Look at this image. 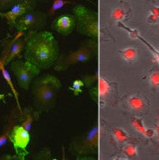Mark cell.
I'll list each match as a JSON object with an SVG mask.
<instances>
[{"label":"cell","mask_w":159,"mask_h":160,"mask_svg":"<svg viewBox=\"0 0 159 160\" xmlns=\"http://www.w3.org/2000/svg\"><path fill=\"white\" fill-rule=\"evenodd\" d=\"M60 55L59 44L49 31H33L26 33V44L23 56L39 69H47L56 63Z\"/></svg>","instance_id":"1"},{"label":"cell","mask_w":159,"mask_h":160,"mask_svg":"<svg viewBox=\"0 0 159 160\" xmlns=\"http://www.w3.org/2000/svg\"><path fill=\"white\" fill-rule=\"evenodd\" d=\"M61 87V81L52 75L47 74L37 78L31 84L35 109L40 114L49 112L56 103Z\"/></svg>","instance_id":"2"},{"label":"cell","mask_w":159,"mask_h":160,"mask_svg":"<svg viewBox=\"0 0 159 160\" xmlns=\"http://www.w3.org/2000/svg\"><path fill=\"white\" fill-rule=\"evenodd\" d=\"M96 52V40H85L77 51L69 52L67 55L59 57L54 69L62 71L68 69L70 66L78 62H85L94 56Z\"/></svg>","instance_id":"3"},{"label":"cell","mask_w":159,"mask_h":160,"mask_svg":"<svg viewBox=\"0 0 159 160\" xmlns=\"http://www.w3.org/2000/svg\"><path fill=\"white\" fill-rule=\"evenodd\" d=\"M74 13L77 32L90 37L92 39L97 40L99 28L96 13L81 5L75 6Z\"/></svg>","instance_id":"4"},{"label":"cell","mask_w":159,"mask_h":160,"mask_svg":"<svg viewBox=\"0 0 159 160\" xmlns=\"http://www.w3.org/2000/svg\"><path fill=\"white\" fill-rule=\"evenodd\" d=\"M10 68L17 79L19 86L24 90L29 89L32 82L39 76L41 72V69L28 61L22 62L21 60H12Z\"/></svg>","instance_id":"5"},{"label":"cell","mask_w":159,"mask_h":160,"mask_svg":"<svg viewBox=\"0 0 159 160\" xmlns=\"http://www.w3.org/2000/svg\"><path fill=\"white\" fill-rule=\"evenodd\" d=\"M99 143V128L95 125L91 130L74 139L70 144V151L77 156L93 153Z\"/></svg>","instance_id":"6"},{"label":"cell","mask_w":159,"mask_h":160,"mask_svg":"<svg viewBox=\"0 0 159 160\" xmlns=\"http://www.w3.org/2000/svg\"><path fill=\"white\" fill-rule=\"evenodd\" d=\"M26 33L23 31H17V34L13 38H9L4 41V50L2 52L0 62L9 64L15 58H22V52L25 49Z\"/></svg>","instance_id":"7"},{"label":"cell","mask_w":159,"mask_h":160,"mask_svg":"<svg viewBox=\"0 0 159 160\" xmlns=\"http://www.w3.org/2000/svg\"><path fill=\"white\" fill-rule=\"evenodd\" d=\"M46 13L42 12L31 11L22 14L18 18L14 24V28L17 31H39L46 27Z\"/></svg>","instance_id":"8"},{"label":"cell","mask_w":159,"mask_h":160,"mask_svg":"<svg viewBox=\"0 0 159 160\" xmlns=\"http://www.w3.org/2000/svg\"><path fill=\"white\" fill-rule=\"evenodd\" d=\"M9 141L11 142L14 150L22 159L24 160L28 155L27 150L30 142V133L21 125H14L9 133Z\"/></svg>","instance_id":"9"},{"label":"cell","mask_w":159,"mask_h":160,"mask_svg":"<svg viewBox=\"0 0 159 160\" xmlns=\"http://www.w3.org/2000/svg\"><path fill=\"white\" fill-rule=\"evenodd\" d=\"M36 7V1L35 0H22L19 3L15 4L9 11L3 12L0 11V17L5 18L10 28H14V24L18 18L22 14L34 11Z\"/></svg>","instance_id":"10"},{"label":"cell","mask_w":159,"mask_h":160,"mask_svg":"<svg viewBox=\"0 0 159 160\" xmlns=\"http://www.w3.org/2000/svg\"><path fill=\"white\" fill-rule=\"evenodd\" d=\"M110 84L105 78L99 77L96 82L91 86L89 94L95 103L104 102L110 92Z\"/></svg>","instance_id":"11"},{"label":"cell","mask_w":159,"mask_h":160,"mask_svg":"<svg viewBox=\"0 0 159 160\" xmlns=\"http://www.w3.org/2000/svg\"><path fill=\"white\" fill-rule=\"evenodd\" d=\"M76 27V18L73 15H62L52 23V28L58 33L68 36Z\"/></svg>","instance_id":"12"},{"label":"cell","mask_w":159,"mask_h":160,"mask_svg":"<svg viewBox=\"0 0 159 160\" xmlns=\"http://www.w3.org/2000/svg\"><path fill=\"white\" fill-rule=\"evenodd\" d=\"M20 116V121H21V126L24 127L27 131L30 132L32 125L36 120H38L40 113L34 109L32 107H27L22 110Z\"/></svg>","instance_id":"13"},{"label":"cell","mask_w":159,"mask_h":160,"mask_svg":"<svg viewBox=\"0 0 159 160\" xmlns=\"http://www.w3.org/2000/svg\"><path fill=\"white\" fill-rule=\"evenodd\" d=\"M132 126L137 132H139L140 133L143 134L144 136H146L147 138H152L156 135V131L155 130L148 129V128L145 127L142 118H133L132 119Z\"/></svg>","instance_id":"14"},{"label":"cell","mask_w":159,"mask_h":160,"mask_svg":"<svg viewBox=\"0 0 159 160\" xmlns=\"http://www.w3.org/2000/svg\"><path fill=\"white\" fill-rule=\"evenodd\" d=\"M127 102H128V105L131 108V109H132L133 111H136V112H141L142 110H144V109L147 106L145 99L142 96L136 95V94L130 96Z\"/></svg>","instance_id":"15"},{"label":"cell","mask_w":159,"mask_h":160,"mask_svg":"<svg viewBox=\"0 0 159 160\" xmlns=\"http://www.w3.org/2000/svg\"><path fill=\"white\" fill-rule=\"evenodd\" d=\"M5 67H6L5 63L1 62H0V71H1V73H2V77H3V78H4L5 81L7 83V85L9 86V87L11 88L12 92V94L14 95V97H15V99H16V102H17L19 111L21 112V111H22V109H21V107H20V103H19V100H18V92H16V90H15L14 86H13V84H12V82L11 77H10L9 72L6 70Z\"/></svg>","instance_id":"16"},{"label":"cell","mask_w":159,"mask_h":160,"mask_svg":"<svg viewBox=\"0 0 159 160\" xmlns=\"http://www.w3.org/2000/svg\"><path fill=\"white\" fill-rule=\"evenodd\" d=\"M120 55L127 62H133L138 57L139 51L135 47H127L119 51Z\"/></svg>","instance_id":"17"},{"label":"cell","mask_w":159,"mask_h":160,"mask_svg":"<svg viewBox=\"0 0 159 160\" xmlns=\"http://www.w3.org/2000/svg\"><path fill=\"white\" fill-rule=\"evenodd\" d=\"M113 137L115 141L119 144L127 142L130 140V136L128 135V133L122 128L117 127L113 130Z\"/></svg>","instance_id":"18"},{"label":"cell","mask_w":159,"mask_h":160,"mask_svg":"<svg viewBox=\"0 0 159 160\" xmlns=\"http://www.w3.org/2000/svg\"><path fill=\"white\" fill-rule=\"evenodd\" d=\"M69 3L70 2L68 0H52V6L48 10L47 15L49 17H52L57 11L61 10L63 6H66L67 4H69Z\"/></svg>","instance_id":"19"},{"label":"cell","mask_w":159,"mask_h":160,"mask_svg":"<svg viewBox=\"0 0 159 160\" xmlns=\"http://www.w3.org/2000/svg\"><path fill=\"white\" fill-rule=\"evenodd\" d=\"M85 86V82L83 79H76L72 82L71 86H69V90L73 92L75 96H77L83 92V87Z\"/></svg>","instance_id":"20"},{"label":"cell","mask_w":159,"mask_h":160,"mask_svg":"<svg viewBox=\"0 0 159 160\" xmlns=\"http://www.w3.org/2000/svg\"><path fill=\"white\" fill-rule=\"evenodd\" d=\"M123 153L125 154V156H126L127 158H134V157L138 156L137 147L133 144H131V143L125 144L124 146V149H123Z\"/></svg>","instance_id":"21"},{"label":"cell","mask_w":159,"mask_h":160,"mask_svg":"<svg viewBox=\"0 0 159 160\" xmlns=\"http://www.w3.org/2000/svg\"><path fill=\"white\" fill-rule=\"evenodd\" d=\"M14 126V124L12 122H10L9 125L5 127V130H4V132L0 135V147H3L4 145H6L8 140H9V133H10V131H11L12 127Z\"/></svg>","instance_id":"22"},{"label":"cell","mask_w":159,"mask_h":160,"mask_svg":"<svg viewBox=\"0 0 159 160\" xmlns=\"http://www.w3.org/2000/svg\"><path fill=\"white\" fill-rule=\"evenodd\" d=\"M125 15H126V12H125V9L118 7L112 12L111 17H112V20H114L115 22H120V21L125 19Z\"/></svg>","instance_id":"23"},{"label":"cell","mask_w":159,"mask_h":160,"mask_svg":"<svg viewBox=\"0 0 159 160\" xmlns=\"http://www.w3.org/2000/svg\"><path fill=\"white\" fill-rule=\"evenodd\" d=\"M149 83L153 88H158L159 87V70L154 69L149 74Z\"/></svg>","instance_id":"24"},{"label":"cell","mask_w":159,"mask_h":160,"mask_svg":"<svg viewBox=\"0 0 159 160\" xmlns=\"http://www.w3.org/2000/svg\"><path fill=\"white\" fill-rule=\"evenodd\" d=\"M33 159L38 160H49L52 158L51 150L49 149H45L39 151L38 153L33 155Z\"/></svg>","instance_id":"25"},{"label":"cell","mask_w":159,"mask_h":160,"mask_svg":"<svg viewBox=\"0 0 159 160\" xmlns=\"http://www.w3.org/2000/svg\"><path fill=\"white\" fill-rule=\"evenodd\" d=\"M20 1L22 0H0V11L3 12L8 10Z\"/></svg>","instance_id":"26"},{"label":"cell","mask_w":159,"mask_h":160,"mask_svg":"<svg viewBox=\"0 0 159 160\" xmlns=\"http://www.w3.org/2000/svg\"><path fill=\"white\" fill-rule=\"evenodd\" d=\"M98 73L94 75H90V76H84L83 77V81L85 82V86L86 85L87 86H92L98 79Z\"/></svg>","instance_id":"27"},{"label":"cell","mask_w":159,"mask_h":160,"mask_svg":"<svg viewBox=\"0 0 159 160\" xmlns=\"http://www.w3.org/2000/svg\"><path fill=\"white\" fill-rule=\"evenodd\" d=\"M141 38V39H142V41H143V42H144V43H145V44H146V45L148 46V48H149V50L152 52V53H153L154 57L156 58V60H157V62H159V52L157 51V50H156V49L154 48L153 46H150V45L148 44L147 41H145V40H144V39H142V38Z\"/></svg>","instance_id":"28"},{"label":"cell","mask_w":159,"mask_h":160,"mask_svg":"<svg viewBox=\"0 0 159 160\" xmlns=\"http://www.w3.org/2000/svg\"><path fill=\"white\" fill-rule=\"evenodd\" d=\"M0 159L2 160H22V158H20L18 155H8L5 154L0 158Z\"/></svg>","instance_id":"29"},{"label":"cell","mask_w":159,"mask_h":160,"mask_svg":"<svg viewBox=\"0 0 159 160\" xmlns=\"http://www.w3.org/2000/svg\"><path fill=\"white\" fill-rule=\"evenodd\" d=\"M149 12H150V14H152L153 16L159 19V6L151 5L150 8H149Z\"/></svg>","instance_id":"30"},{"label":"cell","mask_w":159,"mask_h":160,"mask_svg":"<svg viewBox=\"0 0 159 160\" xmlns=\"http://www.w3.org/2000/svg\"><path fill=\"white\" fill-rule=\"evenodd\" d=\"M12 96V93H7V94H3V93H0V101H3V102L6 104V98L10 97Z\"/></svg>","instance_id":"31"},{"label":"cell","mask_w":159,"mask_h":160,"mask_svg":"<svg viewBox=\"0 0 159 160\" xmlns=\"http://www.w3.org/2000/svg\"><path fill=\"white\" fill-rule=\"evenodd\" d=\"M156 134L157 136V140H159V121L157 124V127H156Z\"/></svg>","instance_id":"32"},{"label":"cell","mask_w":159,"mask_h":160,"mask_svg":"<svg viewBox=\"0 0 159 160\" xmlns=\"http://www.w3.org/2000/svg\"><path fill=\"white\" fill-rule=\"evenodd\" d=\"M10 37H11V36H10V35H8V36H7L6 38H3V39H2V40H0V43H2V42H4L5 40H6V39H7V38H9Z\"/></svg>","instance_id":"33"},{"label":"cell","mask_w":159,"mask_h":160,"mask_svg":"<svg viewBox=\"0 0 159 160\" xmlns=\"http://www.w3.org/2000/svg\"><path fill=\"white\" fill-rule=\"evenodd\" d=\"M38 1H42V2H48V1H52V0H38Z\"/></svg>","instance_id":"34"}]
</instances>
